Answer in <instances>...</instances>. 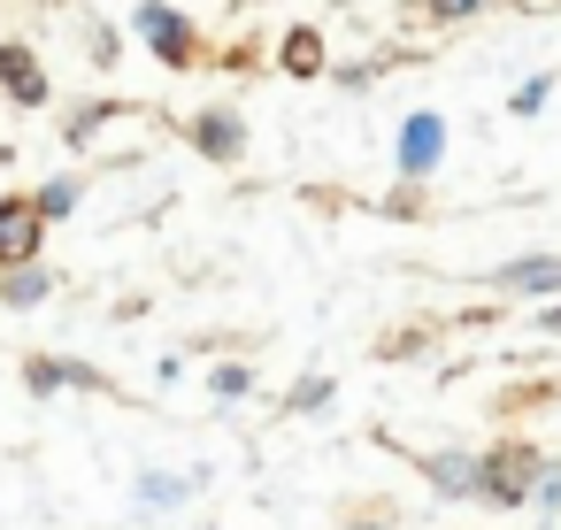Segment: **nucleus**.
Here are the masks:
<instances>
[{
  "label": "nucleus",
  "mask_w": 561,
  "mask_h": 530,
  "mask_svg": "<svg viewBox=\"0 0 561 530\" xmlns=\"http://www.w3.org/2000/svg\"><path fill=\"white\" fill-rule=\"evenodd\" d=\"M446 154H454L446 116H438V108H408V116H400V131H392V177L423 193V185L446 170Z\"/></svg>",
  "instance_id": "1"
},
{
  "label": "nucleus",
  "mask_w": 561,
  "mask_h": 530,
  "mask_svg": "<svg viewBox=\"0 0 561 530\" xmlns=\"http://www.w3.org/2000/svg\"><path fill=\"white\" fill-rule=\"evenodd\" d=\"M538 461H546V446H530V438H500V446H477V469H484L477 499H484V507H530Z\"/></svg>",
  "instance_id": "2"
},
{
  "label": "nucleus",
  "mask_w": 561,
  "mask_h": 530,
  "mask_svg": "<svg viewBox=\"0 0 561 530\" xmlns=\"http://www.w3.org/2000/svg\"><path fill=\"white\" fill-rule=\"evenodd\" d=\"M131 32H139V47H147L162 70H193V62H201V32H193L185 9H170V0H139V9H131Z\"/></svg>",
  "instance_id": "3"
},
{
  "label": "nucleus",
  "mask_w": 561,
  "mask_h": 530,
  "mask_svg": "<svg viewBox=\"0 0 561 530\" xmlns=\"http://www.w3.org/2000/svg\"><path fill=\"white\" fill-rule=\"evenodd\" d=\"M185 139H193V154H201V162H216V170H239V162H247V116H239V108H224V101H216V108H201V116L185 124Z\"/></svg>",
  "instance_id": "4"
},
{
  "label": "nucleus",
  "mask_w": 561,
  "mask_h": 530,
  "mask_svg": "<svg viewBox=\"0 0 561 530\" xmlns=\"http://www.w3.org/2000/svg\"><path fill=\"white\" fill-rule=\"evenodd\" d=\"M0 93H9L16 108H47V101H55V78H47L39 47H24V39H0Z\"/></svg>",
  "instance_id": "5"
},
{
  "label": "nucleus",
  "mask_w": 561,
  "mask_h": 530,
  "mask_svg": "<svg viewBox=\"0 0 561 530\" xmlns=\"http://www.w3.org/2000/svg\"><path fill=\"white\" fill-rule=\"evenodd\" d=\"M39 246H47V216H39V200H32V193L0 200V269L39 262Z\"/></svg>",
  "instance_id": "6"
},
{
  "label": "nucleus",
  "mask_w": 561,
  "mask_h": 530,
  "mask_svg": "<svg viewBox=\"0 0 561 530\" xmlns=\"http://www.w3.org/2000/svg\"><path fill=\"white\" fill-rule=\"evenodd\" d=\"M423 484H431L446 507L477 499V484H484V469H477V446H438V453H423Z\"/></svg>",
  "instance_id": "7"
},
{
  "label": "nucleus",
  "mask_w": 561,
  "mask_h": 530,
  "mask_svg": "<svg viewBox=\"0 0 561 530\" xmlns=\"http://www.w3.org/2000/svg\"><path fill=\"white\" fill-rule=\"evenodd\" d=\"M500 300H553L561 292V254H523V262H500L484 277Z\"/></svg>",
  "instance_id": "8"
},
{
  "label": "nucleus",
  "mask_w": 561,
  "mask_h": 530,
  "mask_svg": "<svg viewBox=\"0 0 561 530\" xmlns=\"http://www.w3.org/2000/svg\"><path fill=\"white\" fill-rule=\"evenodd\" d=\"M277 70H285V78H331V47H323V32H316V24H293V32L277 39Z\"/></svg>",
  "instance_id": "9"
},
{
  "label": "nucleus",
  "mask_w": 561,
  "mask_h": 530,
  "mask_svg": "<svg viewBox=\"0 0 561 530\" xmlns=\"http://www.w3.org/2000/svg\"><path fill=\"white\" fill-rule=\"evenodd\" d=\"M24 384H32V392H62V384L101 392L108 377H101V369H85V361H62V354H32V361H24Z\"/></svg>",
  "instance_id": "10"
},
{
  "label": "nucleus",
  "mask_w": 561,
  "mask_h": 530,
  "mask_svg": "<svg viewBox=\"0 0 561 530\" xmlns=\"http://www.w3.org/2000/svg\"><path fill=\"white\" fill-rule=\"evenodd\" d=\"M55 292V269H39V262H16V269H0V300L9 308H39Z\"/></svg>",
  "instance_id": "11"
},
{
  "label": "nucleus",
  "mask_w": 561,
  "mask_h": 530,
  "mask_svg": "<svg viewBox=\"0 0 561 530\" xmlns=\"http://www.w3.org/2000/svg\"><path fill=\"white\" fill-rule=\"evenodd\" d=\"M492 9H507V0H415V24H477V16H492Z\"/></svg>",
  "instance_id": "12"
},
{
  "label": "nucleus",
  "mask_w": 561,
  "mask_h": 530,
  "mask_svg": "<svg viewBox=\"0 0 561 530\" xmlns=\"http://www.w3.org/2000/svg\"><path fill=\"white\" fill-rule=\"evenodd\" d=\"M108 124H116V101H85V108H70L62 139H70V147H93V139H101Z\"/></svg>",
  "instance_id": "13"
},
{
  "label": "nucleus",
  "mask_w": 561,
  "mask_h": 530,
  "mask_svg": "<svg viewBox=\"0 0 561 530\" xmlns=\"http://www.w3.org/2000/svg\"><path fill=\"white\" fill-rule=\"evenodd\" d=\"M32 200H39V216H47V223H62V216H78V200H85V177H47Z\"/></svg>",
  "instance_id": "14"
},
{
  "label": "nucleus",
  "mask_w": 561,
  "mask_h": 530,
  "mask_svg": "<svg viewBox=\"0 0 561 530\" xmlns=\"http://www.w3.org/2000/svg\"><path fill=\"white\" fill-rule=\"evenodd\" d=\"M507 108H515V116H546V108H553V70H538V78H523V85L507 93Z\"/></svg>",
  "instance_id": "15"
},
{
  "label": "nucleus",
  "mask_w": 561,
  "mask_h": 530,
  "mask_svg": "<svg viewBox=\"0 0 561 530\" xmlns=\"http://www.w3.org/2000/svg\"><path fill=\"white\" fill-rule=\"evenodd\" d=\"M331 392H339L331 377H300V384L285 392V407H293V415H323V407H331Z\"/></svg>",
  "instance_id": "16"
},
{
  "label": "nucleus",
  "mask_w": 561,
  "mask_h": 530,
  "mask_svg": "<svg viewBox=\"0 0 561 530\" xmlns=\"http://www.w3.org/2000/svg\"><path fill=\"white\" fill-rule=\"evenodd\" d=\"M530 507H538V515H561V453H546V461H538V484H530Z\"/></svg>",
  "instance_id": "17"
},
{
  "label": "nucleus",
  "mask_w": 561,
  "mask_h": 530,
  "mask_svg": "<svg viewBox=\"0 0 561 530\" xmlns=\"http://www.w3.org/2000/svg\"><path fill=\"white\" fill-rule=\"evenodd\" d=\"M208 392H216V400H247V392H254V369H247V361H224V369H208Z\"/></svg>",
  "instance_id": "18"
},
{
  "label": "nucleus",
  "mask_w": 561,
  "mask_h": 530,
  "mask_svg": "<svg viewBox=\"0 0 561 530\" xmlns=\"http://www.w3.org/2000/svg\"><path fill=\"white\" fill-rule=\"evenodd\" d=\"M185 492H193V476H162V469H154V476H139V499H147V507H178Z\"/></svg>",
  "instance_id": "19"
},
{
  "label": "nucleus",
  "mask_w": 561,
  "mask_h": 530,
  "mask_svg": "<svg viewBox=\"0 0 561 530\" xmlns=\"http://www.w3.org/2000/svg\"><path fill=\"white\" fill-rule=\"evenodd\" d=\"M423 346H431L423 331H400V338H377V354H385V361H408V354H423Z\"/></svg>",
  "instance_id": "20"
},
{
  "label": "nucleus",
  "mask_w": 561,
  "mask_h": 530,
  "mask_svg": "<svg viewBox=\"0 0 561 530\" xmlns=\"http://www.w3.org/2000/svg\"><path fill=\"white\" fill-rule=\"evenodd\" d=\"M85 47H93V62H116V32H108V24H93Z\"/></svg>",
  "instance_id": "21"
},
{
  "label": "nucleus",
  "mask_w": 561,
  "mask_h": 530,
  "mask_svg": "<svg viewBox=\"0 0 561 530\" xmlns=\"http://www.w3.org/2000/svg\"><path fill=\"white\" fill-rule=\"evenodd\" d=\"M538 331H546V338H561V292H553V300L538 308Z\"/></svg>",
  "instance_id": "22"
}]
</instances>
